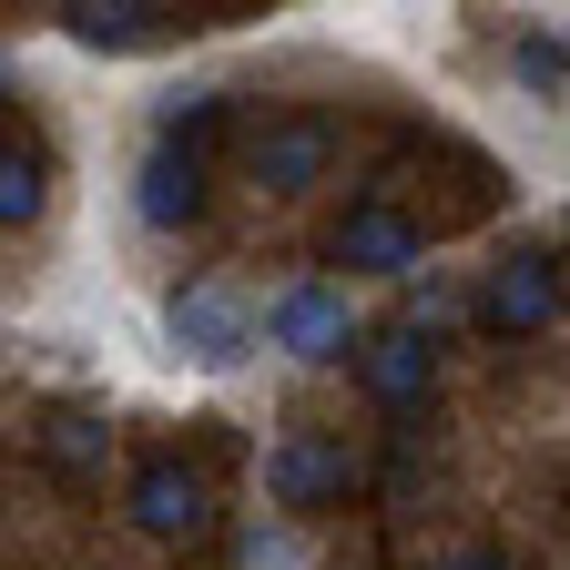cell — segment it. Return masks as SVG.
Here are the masks:
<instances>
[{
  "label": "cell",
  "instance_id": "obj_11",
  "mask_svg": "<svg viewBox=\"0 0 570 570\" xmlns=\"http://www.w3.org/2000/svg\"><path fill=\"white\" fill-rule=\"evenodd\" d=\"M41 459H51L61 479L92 489V479L112 469V428H102V407H51V417H41Z\"/></svg>",
  "mask_w": 570,
  "mask_h": 570
},
{
  "label": "cell",
  "instance_id": "obj_1",
  "mask_svg": "<svg viewBox=\"0 0 570 570\" xmlns=\"http://www.w3.org/2000/svg\"><path fill=\"white\" fill-rule=\"evenodd\" d=\"M164 346L184 356L194 377H235L245 356L265 346V306L245 296V285H225V275H194V285L164 296Z\"/></svg>",
  "mask_w": 570,
  "mask_h": 570
},
{
  "label": "cell",
  "instance_id": "obj_15",
  "mask_svg": "<svg viewBox=\"0 0 570 570\" xmlns=\"http://www.w3.org/2000/svg\"><path fill=\"white\" fill-rule=\"evenodd\" d=\"M235 560H245V570H296V540H285V530H245Z\"/></svg>",
  "mask_w": 570,
  "mask_h": 570
},
{
  "label": "cell",
  "instance_id": "obj_8",
  "mask_svg": "<svg viewBox=\"0 0 570 570\" xmlns=\"http://www.w3.org/2000/svg\"><path fill=\"white\" fill-rule=\"evenodd\" d=\"M346 479H356V459L336 439H316V428H285V439L265 449V499L275 510H326Z\"/></svg>",
  "mask_w": 570,
  "mask_h": 570
},
{
  "label": "cell",
  "instance_id": "obj_16",
  "mask_svg": "<svg viewBox=\"0 0 570 570\" xmlns=\"http://www.w3.org/2000/svg\"><path fill=\"white\" fill-rule=\"evenodd\" d=\"M439 570H510V560H499V550H449Z\"/></svg>",
  "mask_w": 570,
  "mask_h": 570
},
{
  "label": "cell",
  "instance_id": "obj_14",
  "mask_svg": "<svg viewBox=\"0 0 570 570\" xmlns=\"http://www.w3.org/2000/svg\"><path fill=\"white\" fill-rule=\"evenodd\" d=\"M510 71H520L530 92H560V82H570V51H560V41H510Z\"/></svg>",
  "mask_w": 570,
  "mask_h": 570
},
{
  "label": "cell",
  "instance_id": "obj_12",
  "mask_svg": "<svg viewBox=\"0 0 570 570\" xmlns=\"http://www.w3.org/2000/svg\"><path fill=\"white\" fill-rule=\"evenodd\" d=\"M225 92H164L154 102V142H184V154H214V132H225Z\"/></svg>",
  "mask_w": 570,
  "mask_h": 570
},
{
  "label": "cell",
  "instance_id": "obj_5",
  "mask_svg": "<svg viewBox=\"0 0 570 570\" xmlns=\"http://www.w3.org/2000/svg\"><path fill=\"white\" fill-rule=\"evenodd\" d=\"M326 164H336V132H326L316 112H296V122H265V132L245 142V174H255V194H275V204L316 194V184H326Z\"/></svg>",
  "mask_w": 570,
  "mask_h": 570
},
{
  "label": "cell",
  "instance_id": "obj_13",
  "mask_svg": "<svg viewBox=\"0 0 570 570\" xmlns=\"http://www.w3.org/2000/svg\"><path fill=\"white\" fill-rule=\"evenodd\" d=\"M41 204H51V184H41V154H0V235H21V225H41Z\"/></svg>",
  "mask_w": 570,
  "mask_h": 570
},
{
  "label": "cell",
  "instance_id": "obj_6",
  "mask_svg": "<svg viewBox=\"0 0 570 570\" xmlns=\"http://www.w3.org/2000/svg\"><path fill=\"white\" fill-rule=\"evenodd\" d=\"M132 225L142 235L204 225V154H184V142H142V164H132Z\"/></svg>",
  "mask_w": 570,
  "mask_h": 570
},
{
  "label": "cell",
  "instance_id": "obj_7",
  "mask_svg": "<svg viewBox=\"0 0 570 570\" xmlns=\"http://www.w3.org/2000/svg\"><path fill=\"white\" fill-rule=\"evenodd\" d=\"M326 255H336L346 275H417V265H428V235L407 225L397 204H346L336 235H326Z\"/></svg>",
  "mask_w": 570,
  "mask_h": 570
},
{
  "label": "cell",
  "instance_id": "obj_3",
  "mask_svg": "<svg viewBox=\"0 0 570 570\" xmlns=\"http://www.w3.org/2000/svg\"><path fill=\"white\" fill-rule=\"evenodd\" d=\"M122 520H132L142 540L184 550V540L214 530V489H204V469H184V459H142V469L122 479Z\"/></svg>",
  "mask_w": 570,
  "mask_h": 570
},
{
  "label": "cell",
  "instance_id": "obj_9",
  "mask_svg": "<svg viewBox=\"0 0 570 570\" xmlns=\"http://www.w3.org/2000/svg\"><path fill=\"white\" fill-rule=\"evenodd\" d=\"M356 377H367L377 407H428V387H439V336L428 326H377L356 346Z\"/></svg>",
  "mask_w": 570,
  "mask_h": 570
},
{
  "label": "cell",
  "instance_id": "obj_10",
  "mask_svg": "<svg viewBox=\"0 0 570 570\" xmlns=\"http://www.w3.org/2000/svg\"><path fill=\"white\" fill-rule=\"evenodd\" d=\"M61 41L71 51H154V41H174V11H154V0H71L61 11Z\"/></svg>",
  "mask_w": 570,
  "mask_h": 570
},
{
  "label": "cell",
  "instance_id": "obj_2",
  "mask_svg": "<svg viewBox=\"0 0 570 570\" xmlns=\"http://www.w3.org/2000/svg\"><path fill=\"white\" fill-rule=\"evenodd\" d=\"M265 346H275V356H296V367H326V356H346V346H356V306H346V285H326V275L275 285V296H265Z\"/></svg>",
  "mask_w": 570,
  "mask_h": 570
},
{
  "label": "cell",
  "instance_id": "obj_4",
  "mask_svg": "<svg viewBox=\"0 0 570 570\" xmlns=\"http://www.w3.org/2000/svg\"><path fill=\"white\" fill-rule=\"evenodd\" d=\"M479 326L489 336H550L560 326V265L540 245H510V255L479 275Z\"/></svg>",
  "mask_w": 570,
  "mask_h": 570
}]
</instances>
